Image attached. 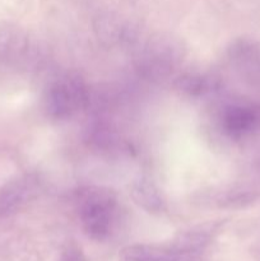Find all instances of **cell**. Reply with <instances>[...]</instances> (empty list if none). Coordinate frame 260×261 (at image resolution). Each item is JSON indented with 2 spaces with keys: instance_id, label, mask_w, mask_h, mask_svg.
Returning <instances> with one entry per match:
<instances>
[{
  "instance_id": "8992f818",
  "label": "cell",
  "mask_w": 260,
  "mask_h": 261,
  "mask_svg": "<svg viewBox=\"0 0 260 261\" xmlns=\"http://www.w3.org/2000/svg\"><path fill=\"white\" fill-rule=\"evenodd\" d=\"M228 56L236 70L246 81L260 87V42L239 38L228 48Z\"/></svg>"
},
{
  "instance_id": "6da1fadb",
  "label": "cell",
  "mask_w": 260,
  "mask_h": 261,
  "mask_svg": "<svg viewBox=\"0 0 260 261\" xmlns=\"http://www.w3.org/2000/svg\"><path fill=\"white\" fill-rule=\"evenodd\" d=\"M82 226L91 239L103 241L111 234L116 221L117 199L110 189L91 186L78 193Z\"/></svg>"
},
{
  "instance_id": "8fae6325",
  "label": "cell",
  "mask_w": 260,
  "mask_h": 261,
  "mask_svg": "<svg viewBox=\"0 0 260 261\" xmlns=\"http://www.w3.org/2000/svg\"><path fill=\"white\" fill-rule=\"evenodd\" d=\"M178 91L190 97H200L211 93L217 87V81L213 76L203 73H185L176 81Z\"/></svg>"
},
{
  "instance_id": "9c48e42d",
  "label": "cell",
  "mask_w": 260,
  "mask_h": 261,
  "mask_svg": "<svg viewBox=\"0 0 260 261\" xmlns=\"http://www.w3.org/2000/svg\"><path fill=\"white\" fill-rule=\"evenodd\" d=\"M191 254L183 251L177 247L148 246V245H134L122 251L124 261H190Z\"/></svg>"
},
{
  "instance_id": "7a4b0ae2",
  "label": "cell",
  "mask_w": 260,
  "mask_h": 261,
  "mask_svg": "<svg viewBox=\"0 0 260 261\" xmlns=\"http://www.w3.org/2000/svg\"><path fill=\"white\" fill-rule=\"evenodd\" d=\"M89 102V91L78 73H65L48 86L45 107L53 119H66L83 110Z\"/></svg>"
},
{
  "instance_id": "52a82bcc",
  "label": "cell",
  "mask_w": 260,
  "mask_h": 261,
  "mask_svg": "<svg viewBox=\"0 0 260 261\" xmlns=\"http://www.w3.org/2000/svg\"><path fill=\"white\" fill-rule=\"evenodd\" d=\"M222 127L231 138H244L260 129V106L231 105L222 115Z\"/></svg>"
},
{
  "instance_id": "ba28073f",
  "label": "cell",
  "mask_w": 260,
  "mask_h": 261,
  "mask_svg": "<svg viewBox=\"0 0 260 261\" xmlns=\"http://www.w3.org/2000/svg\"><path fill=\"white\" fill-rule=\"evenodd\" d=\"M94 30L99 40L109 46L122 45L135 40V28L119 15H101L97 18Z\"/></svg>"
},
{
  "instance_id": "30bf717a",
  "label": "cell",
  "mask_w": 260,
  "mask_h": 261,
  "mask_svg": "<svg viewBox=\"0 0 260 261\" xmlns=\"http://www.w3.org/2000/svg\"><path fill=\"white\" fill-rule=\"evenodd\" d=\"M132 198L137 205L150 213L161 212L165 206L162 195L154 184L148 178H139L132 186Z\"/></svg>"
},
{
  "instance_id": "277c9868",
  "label": "cell",
  "mask_w": 260,
  "mask_h": 261,
  "mask_svg": "<svg viewBox=\"0 0 260 261\" xmlns=\"http://www.w3.org/2000/svg\"><path fill=\"white\" fill-rule=\"evenodd\" d=\"M35 46L30 35L19 25L0 23V61L13 66H24L33 61Z\"/></svg>"
},
{
  "instance_id": "5b68a950",
  "label": "cell",
  "mask_w": 260,
  "mask_h": 261,
  "mask_svg": "<svg viewBox=\"0 0 260 261\" xmlns=\"http://www.w3.org/2000/svg\"><path fill=\"white\" fill-rule=\"evenodd\" d=\"M38 193V181L33 175H22L0 188V218L10 216L30 203Z\"/></svg>"
},
{
  "instance_id": "3957f363",
  "label": "cell",
  "mask_w": 260,
  "mask_h": 261,
  "mask_svg": "<svg viewBox=\"0 0 260 261\" xmlns=\"http://www.w3.org/2000/svg\"><path fill=\"white\" fill-rule=\"evenodd\" d=\"M181 59V45L175 38H152L140 50L137 58V68L147 78L162 79L177 68Z\"/></svg>"
}]
</instances>
